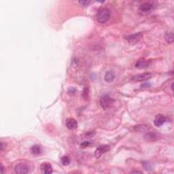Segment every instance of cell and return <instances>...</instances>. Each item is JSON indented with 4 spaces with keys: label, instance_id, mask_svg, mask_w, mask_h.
<instances>
[{
    "label": "cell",
    "instance_id": "obj_15",
    "mask_svg": "<svg viewBox=\"0 0 174 174\" xmlns=\"http://www.w3.org/2000/svg\"><path fill=\"white\" fill-rule=\"evenodd\" d=\"M165 39L168 43H172L173 41V34L172 32H167L165 35Z\"/></svg>",
    "mask_w": 174,
    "mask_h": 174
},
{
    "label": "cell",
    "instance_id": "obj_5",
    "mask_svg": "<svg viewBox=\"0 0 174 174\" xmlns=\"http://www.w3.org/2000/svg\"><path fill=\"white\" fill-rule=\"evenodd\" d=\"M151 77H152V74L151 73H143V74H141L133 76L132 78V80L137 82H142L149 80Z\"/></svg>",
    "mask_w": 174,
    "mask_h": 174
},
{
    "label": "cell",
    "instance_id": "obj_4",
    "mask_svg": "<svg viewBox=\"0 0 174 174\" xmlns=\"http://www.w3.org/2000/svg\"><path fill=\"white\" fill-rule=\"evenodd\" d=\"M29 167L25 163H19L14 167V171L16 173L25 174L29 172Z\"/></svg>",
    "mask_w": 174,
    "mask_h": 174
},
{
    "label": "cell",
    "instance_id": "obj_16",
    "mask_svg": "<svg viewBox=\"0 0 174 174\" xmlns=\"http://www.w3.org/2000/svg\"><path fill=\"white\" fill-rule=\"evenodd\" d=\"M60 161H61V163L64 166H67L70 163V160H69V158L67 156H63V157L61 158V159H60Z\"/></svg>",
    "mask_w": 174,
    "mask_h": 174
},
{
    "label": "cell",
    "instance_id": "obj_14",
    "mask_svg": "<svg viewBox=\"0 0 174 174\" xmlns=\"http://www.w3.org/2000/svg\"><path fill=\"white\" fill-rule=\"evenodd\" d=\"M31 152L33 155H37L42 153V148L39 145H34L31 148Z\"/></svg>",
    "mask_w": 174,
    "mask_h": 174
},
{
    "label": "cell",
    "instance_id": "obj_7",
    "mask_svg": "<svg viewBox=\"0 0 174 174\" xmlns=\"http://www.w3.org/2000/svg\"><path fill=\"white\" fill-rule=\"evenodd\" d=\"M40 170L42 173L44 174H50L52 173V167L50 164L48 163H42L40 166Z\"/></svg>",
    "mask_w": 174,
    "mask_h": 174
},
{
    "label": "cell",
    "instance_id": "obj_21",
    "mask_svg": "<svg viewBox=\"0 0 174 174\" xmlns=\"http://www.w3.org/2000/svg\"><path fill=\"white\" fill-rule=\"evenodd\" d=\"M133 173H142V171H133Z\"/></svg>",
    "mask_w": 174,
    "mask_h": 174
},
{
    "label": "cell",
    "instance_id": "obj_19",
    "mask_svg": "<svg viewBox=\"0 0 174 174\" xmlns=\"http://www.w3.org/2000/svg\"><path fill=\"white\" fill-rule=\"evenodd\" d=\"M4 167L3 165H2V164H1V173H4Z\"/></svg>",
    "mask_w": 174,
    "mask_h": 174
},
{
    "label": "cell",
    "instance_id": "obj_9",
    "mask_svg": "<svg viewBox=\"0 0 174 174\" xmlns=\"http://www.w3.org/2000/svg\"><path fill=\"white\" fill-rule=\"evenodd\" d=\"M166 121V118L165 116L162 114H158L155 118L154 120V124L156 127H161V125H163Z\"/></svg>",
    "mask_w": 174,
    "mask_h": 174
},
{
    "label": "cell",
    "instance_id": "obj_20",
    "mask_svg": "<svg viewBox=\"0 0 174 174\" xmlns=\"http://www.w3.org/2000/svg\"><path fill=\"white\" fill-rule=\"evenodd\" d=\"M3 149H4V143L3 142H1V148H0V150H1V151H2Z\"/></svg>",
    "mask_w": 174,
    "mask_h": 174
},
{
    "label": "cell",
    "instance_id": "obj_13",
    "mask_svg": "<svg viewBox=\"0 0 174 174\" xmlns=\"http://www.w3.org/2000/svg\"><path fill=\"white\" fill-rule=\"evenodd\" d=\"M115 78V75L112 72H108L105 75L104 80L107 82H112Z\"/></svg>",
    "mask_w": 174,
    "mask_h": 174
},
{
    "label": "cell",
    "instance_id": "obj_3",
    "mask_svg": "<svg viewBox=\"0 0 174 174\" xmlns=\"http://www.w3.org/2000/svg\"><path fill=\"white\" fill-rule=\"evenodd\" d=\"M154 9V5L150 3V2H145V3L141 5L140 8H139V12L141 15H148Z\"/></svg>",
    "mask_w": 174,
    "mask_h": 174
},
{
    "label": "cell",
    "instance_id": "obj_12",
    "mask_svg": "<svg viewBox=\"0 0 174 174\" xmlns=\"http://www.w3.org/2000/svg\"><path fill=\"white\" fill-rule=\"evenodd\" d=\"M142 36V33L139 32V33H137V34H132V35H130V36H128L126 37L125 38L127 39L128 41L133 42V41H137V40H138L139 39H140Z\"/></svg>",
    "mask_w": 174,
    "mask_h": 174
},
{
    "label": "cell",
    "instance_id": "obj_11",
    "mask_svg": "<svg viewBox=\"0 0 174 174\" xmlns=\"http://www.w3.org/2000/svg\"><path fill=\"white\" fill-rule=\"evenodd\" d=\"M148 65H149L148 60L145 59H140L136 62L135 66L136 68H138V69H144V68L148 67Z\"/></svg>",
    "mask_w": 174,
    "mask_h": 174
},
{
    "label": "cell",
    "instance_id": "obj_6",
    "mask_svg": "<svg viewBox=\"0 0 174 174\" xmlns=\"http://www.w3.org/2000/svg\"><path fill=\"white\" fill-rule=\"evenodd\" d=\"M109 150H110L109 146H108V145L101 146L97 148L96 151H95V156H96L97 158H99L100 156L103 155V154H104L106 152H108V151Z\"/></svg>",
    "mask_w": 174,
    "mask_h": 174
},
{
    "label": "cell",
    "instance_id": "obj_10",
    "mask_svg": "<svg viewBox=\"0 0 174 174\" xmlns=\"http://www.w3.org/2000/svg\"><path fill=\"white\" fill-rule=\"evenodd\" d=\"M66 127L70 130L75 129L78 127V122L73 118H67L66 120Z\"/></svg>",
    "mask_w": 174,
    "mask_h": 174
},
{
    "label": "cell",
    "instance_id": "obj_18",
    "mask_svg": "<svg viewBox=\"0 0 174 174\" xmlns=\"http://www.w3.org/2000/svg\"><path fill=\"white\" fill-rule=\"evenodd\" d=\"M90 144V143L89 142H82L81 144H80V148H85L89 146Z\"/></svg>",
    "mask_w": 174,
    "mask_h": 174
},
{
    "label": "cell",
    "instance_id": "obj_17",
    "mask_svg": "<svg viewBox=\"0 0 174 174\" xmlns=\"http://www.w3.org/2000/svg\"><path fill=\"white\" fill-rule=\"evenodd\" d=\"M78 3L82 5V6H87L90 3V1H79Z\"/></svg>",
    "mask_w": 174,
    "mask_h": 174
},
{
    "label": "cell",
    "instance_id": "obj_2",
    "mask_svg": "<svg viewBox=\"0 0 174 174\" xmlns=\"http://www.w3.org/2000/svg\"><path fill=\"white\" fill-rule=\"evenodd\" d=\"M114 99L108 95H104L101 97L100 105L103 109L107 110L111 107L112 103H114Z\"/></svg>",
    "mask_w": 174,
    "mask_h": 174
},
{
    "label": "cell",
    "instance_id": "obj_8",
    "mask_svg": "<svg viewBox=\"0 0 174 174\" xmlns=\"http://www.w3.org/2000/svg\"><path fill=\"white\" fill-rule=\"evenodd\" d=\"M158 137V135L155 132H148L146 133L143 136V138L146 141L148 142H155V141L157 140Z\"/></svg>",
    "mask_w": 174,
    "mask_h": 174
},
{
    "label": "cell",
    "instance_id": "obj_1",
    "mask_svg": "<svg viewBox=\"0 0 174 174\" xmlns=\"http://www.w3.org/2000/svg\"><path fill=\"white\" fill-rule=\"evenodd\" d=\"M110 17V10L108 8H106V7H102V8L99 9V10L98 11L97 19L98 22H100V23H105V22H106L109 20Z\"/></svg>",
    "mask_w": 174,
    "mask_h": 174
}]
</instances>
